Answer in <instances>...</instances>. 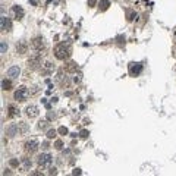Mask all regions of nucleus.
Returning <instances> with one entry per match:
<instances>
[{
    "instance_id": "f257e3e1",
    "label": "nucleus",
    "mask_w": 176,
    "mask_h": 176,
    "mask_svg": "<svg viewBox=\"0 0 176 176\" xmlns=\"http://www.w3.org/2000/svg\"><path fill=\"white\" fill-rule=\"evenodd\" d=\"M71 53H72V49H71L69 44L62 43V44H59V46L54 47V56H56V59H59V60L68 59V57L71 56Z\"/></svg>"
},
{
    "instance_id": "f03ea898",
    "label": "nucleus",
    "mask_w": 176,
    "mask_h": 176,
    "mask_svg": "<svg viewBox=\"0 0 176 176\" xmlns=\"http://www.w3.org/2000/svg\"><path fill=\"white\" fill-rule=\"evenodd\" d=\"M128 72H129V75L134 76V78H135V76H139L141 72H142V65L132 62V63H129V66H128Z\"/></svg>"
},
{
    "instance_id": "7ed1b4c3",
    "label": "nucleus",
    "mask_w": 176,
    "mask_h": 176,
    "mask_svg": "<svg viewBox=\"0 0 176 176\" xmlns=\"http://www.w3.org/2000/svg\"><path fill=\"white\" fill-rule=\"evenodd\" d=\"M38 147H40V145H38V141H37L35 138H31L29 141L25 142V151L29 153V154H31V153H35V151L38 150Z\"/></svg>"
},
{
    "instance_id": "20e7f679",
    "label": "nucleus",
    "mask_w": 176,
    "mask_h": 176,
    "mask_svg": "<svg viewBox=\"0 0 176 176\" xmlns=\"http://www.w3.org/2000/svg\"><path fill=\"white\" fill-rule=\"evenodd\" d=\"M28 97V90L25 87H19L16 91H15V100L16 101H25Z\"/></svg>"
},
{
    "instance_id": "39448f33",
    "label": "nucleus",
    "mask_w": 176,
    "mask_h": 176,
    "mask_svg": "<svg viewBox=\"0 0 176 176\" xmlns=\"http://www.w3.org/2000/svg\"><path fill=\"white\" fill-rule=\"evenodd\" d=\"M0 29H1V32H9L12 29V22L9 18H6V16L0 18Z\"/></svg>"
},
{
    "instance_id": "423d86ee",
    "label": "nucleus",
    "mask_w": 176,
    "mask_h": 176,
    "mask_svg": "<svg viewBox=\"0 0 176 176\" xmlns=\"http://www.w3.org/2000/svg\"><path fill=\"white\" fill-rule=\"evenodd\" d=\"M51 160H53V158H51L50 154L44 153V154H40V156H38V160H37V161H38L40 166H49L51 163Z\"/></svg>"
},
{
    "instance_id": "0eeeda50",
    "label": "nucleus",
    "mask_w": 176,
    "mask_h": 176,
    "mask_svg": "<svg viewBox=\"0 0 176 176\" xmlns=\"http://www.w3.org/2000/svg\"><path fill=\"white\" fill-rule=\"evenodd\" d=\"M12 12H13L16 21H21V19L24 18V15H25V12H24V9H22L21 6H13V7H12Z\"/></svg>"
},
{
    "instance_id": "6e6552de",
    "label": "nucleus",
    "mask_w": 176,
    "mask_h": 176,
    "mask_svg": "<svg viewBox=\"0 0 176 176\" xmlns=\"http://www.w3.org/2000/svg\"><path fill=\"white\" fill-rule=\"evenodd\" d=\"M25 112H26V116H28L29 119H34V118L38 116V107H37V106H28Z\"/></svg>"
},
{
    "instance_id": "1a4fd4ad",
    "label": "nucleus",
    "mask_w": 176,
    "mask_h": 176,
    "mask_svg": "<svg viewBox=\"0 0 176 176\" xmlns=\"http://www.w3.org/2000/svg\"><path fill=\"white\" fill-rule=\"evenodd\" d=\"M19 74H21V69H19L18 66H12V68H9V69H7V76H9L10 79L18 78Z\"/></svg>"
},
{
    "instance_id": "9d476101",
    "label": "nucleus",
    "mask_w": 176,
    "mask_h": 176,
    "mask_svg": "<svg viewBox=\"0 0 176 176\" xmlns=\"http://www.w3.org/2000/svg\"><path fill=\"white\" fill-rule=\"evenodd\" d=\"M31 46H32L34 50H40V49H43V40H41L40 37H38V38H34L32 43H31Z\"/></svg>"
},
{
    "instance_id": "9b49d317",
    "label": "nucleus",
    "mask_w": 176,
    "mask_h": 176,
    "mask_svg": "<svg viewBox=\"0 0 176 176\" xmlns=\"http://www.w3.org/2000/svg\"><path fill=\"white\" fill-rule=\"evenodd\" d=\"M7 112H9V116L10 118H15V116H19V109H16L13 104H10L7 107Z\"/></svg>"
},
{
    "instance_id": "f8f14e48",
    "label": "nucleus",
    "mask_w": 176,
    "mask_h": 176,
    "mask_svg": "<svg viewBox=\"0 0 176 176\" xmlns=\"http://www.w3.org/2000/svg\"><path fill=\"white\" fill-rule=\"evenodd\" d=\"M1 88H3L4 91L12 90V82H10L9 79H3V81H1Z\"/></svg>"
},
{
    "instance_id": "ddd939ff",
    "label": "nucleus",
    "mask_w": 176,
    "mask_h": 176,
    "mask_svg": "<svg viewBox=\"0 0 176 176\" xmlns=\"http://www.w3.org/2000/svg\"><path fill=\"white\" fill-rule=\"evenodd\" d=\"M137 16H138V15H137L134 10H131V9L126 10V19H128V21H134V19H137Z\"/></svg>"
},
{
    "instance_id": "4468645a",
    "label": "nucleus",
    "mask_w": 176,
    "mask_h": 176,
    "mask_svg": "<svg viewBox=\"0 0 176 176\" xmlns=\"http://www.w3.org/2000/svg\"><path fill=\"white\" fill-rule=\"evenodd\" d=\"M109 6H110V1H109V0H100V3H99L100 10H107Z\"/></svg>"
},
{
    "instance_id": "2eb2a0df",
    "label": "nucleus",
    "mask_w": 176,
    "mask_h": 176,
    "mask_svg": "<svg viewBox=\"0 0 176 176\" xmlns=\"http://www.w3.org/2000/svg\"><path fill=\"white\" fill-rule=\"evenodd\" d=\"M31 167V160L29 158H24V170H28Z\"/></svg>"
},
{
    "instance_id": "dca6fc26",
    "label": "nucleus",
    "mask_w": 176,
    "mask_h": 176,
    "mask_svg": "<svg viewBox=\"0 0 176 176\" xmlns=\"http://www.w3.org/2000/svg\"><path fill=\"white\" fill-rule=\"evenodd\" d=\"M57 132H59L60 135H68V128H65V126H60V128L57 129Z\"/></svg>"
},
{
    "instance_id": "f3484780",
    "label": "nucleus",
    "mask_w": 176,
    "mask_h": 176,
    "mask_svg": "<svg viewBox=\"0 0 176 176\" xmlns=\"http://www.w3.org/2000/svg\"><path fill=\"white\" fill-rule=\"evenodd\" d=\"M66 69H68V71H71V72H74V71H76V65L74 63V62H71V63L66 66Z\"/></svg>"
},
{
    "instance_id": "a211bd4d",
    "label": "nucleus",
    "mask_w": 176,
    "mask_h": 176,
    "mask_svg": "<svg viewBox=\"0 0 176 176\" xmlns=\"http://www.w3.org/2000/svg\"><path fill=\"white\" fill-rule=\"evenodd\" d=\"M54 137H56V131H54V129H50V131L47 132V138L51 139V138H54Z\"/></svg>"
},
{
    "instance_id": "6ab92c4d",
    "label": "nucleus",
    "mask_w": 176,
    "mask_h": 176,
    "mask_svg": "<svg viewBox=\"0 0 176 176\" xmlns=\"http://www.w3.org/2000/svg\"><path fill=\"white\" fill-rule=\"evenodd\" d=\"M54 147H56V148H57V150H60V148H62V147H63V142H62V141H60V139H57V141H56V142H54Z\"/></svg>"
},
{
    "instance_id": "aec40b11",
    "label": "nucleus",
    "mask_w": 176,
    "mask_h": 176,
    "mask_svg": "<svg viewBox=\"0 0 176 176\" xmlns=\"http://www.w3.org/2000/svg\"><path fill=\"white\" fill-rule=\"evenodd\" d=\"M9 164H10V166H12V167H16V166H18V164H19V161H18V160H16V158H12V160H10V161H9Z\"/></svg>"
},
{
    "instance_id": "412c9836",
    "label": "nucleus",
    "mask_w": 176,
    "mask_h": 176,
    "mask_svg": "<svg viewBox=\"0 0 176 176\" xmlns=\"http://www.w3.org/2000/svg\"><path fill=\"white\" fill-rule=\"evenodd\" d=\"M79 137H81V138H87V137H88V131H85V129L81 131V132H79Z\"/></svg>"
},
{
    "instance_id": "4be33fe9",
    "label": "nucleus",
    "mask_w": 176,
    "mask_h": 176,
    "mask_svg": "<svg viewBox=\"0 0 176 176\" xmlns=\"http://www.w3.org/2000/svg\"><path fill=\"white\" fill-rule=\"evenodd\" d=\"M96 3H97V0H88V6H90V7L96 6Z\"/></svg>"
},
{
    "instance_id": "5701e85b",
    "label": "nucleus",
    "mask_w": 176,
    "mask_h": 176,
    "mask_svg": "<svg viewBox=\"0 0 176 176\" xmlns=\"http://www.w3.org/2000/svg\"><path fill=\"white\" fill-rule=\"evenodd\" d=\"M6 50H7V46H6V43L3 41V43H1V53H4Z\"/></svg>"
},
{
    "instance_id": "b1692460",
    "label": "nucleus",
    "mask_w": 176,
    "mask_h": 176,
    "mask_svg": "<svg viewBox=\"0 0 176 176\" xmlns=\"http://www.w3.org/2000/svg\"><path fill=\"white\" fill-rule=\"evenodd\" d=\"M46 125H47V122H46V120H43V122H40V129H44V128H46Z\"/></svg>"
},
{
    "instance_id": "393cba45",
    "label": "nucleus",
    "mask_w": 176,
    "mask_h": 176,
    "mask_svg": "<svg viewBox=\"0 0 176 176\" xmlns=\"http://www.w3.org/2000/svg\"><path fill=\"white\" fill-rule=\"evenodd\" d=\"M79 173H81V170H79V169H75V170H74V175H79Z\"/></svg>"
}]
</instances>
